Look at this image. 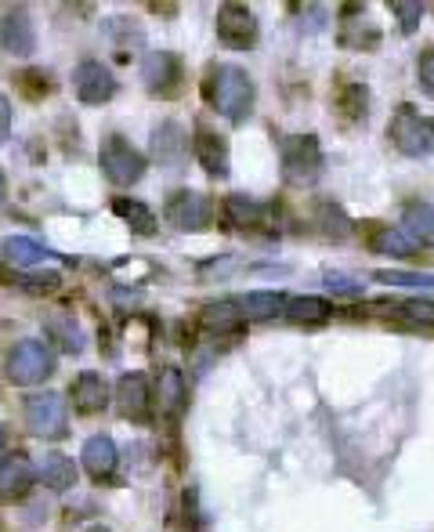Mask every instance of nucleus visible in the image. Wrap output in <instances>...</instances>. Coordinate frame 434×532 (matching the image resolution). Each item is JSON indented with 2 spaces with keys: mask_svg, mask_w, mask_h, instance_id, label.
<instances>
[{
  "mask_svg": "<svg viewBox=\"0 0 434 532\" xmlns=\"http://www.w3.org/2000/svg\"><path fill=\"white\" fill-rule=\"evenodd\" d=\"M203 95H207V102L214 105V109L225 116V120H232V124H243L246 116L254 113L257 87H254V76L246 73L243 66H214L207 73Z\"/></svg>",
  "mask_w": 434,
  "mask_h": 532,
  "instance_id": "1",
  "label": "nucleus"
},
{
  "mask_svg": "<svg viewBox=\"0 0 434 532\" xmlns=\"http://www.w3.org/2000/svg\"><path fill=\"white\" fill-rule=\"evenodd\" d=\"M279 160H283V181L293 189H308L322 174V145L315 134H290L279 145Z\"/></svg>",
  "mask_w": 434,
  "mask_h": 532,
  "instance_id": "2",
  "label": "nucleus"
},
{
  "mask_svg": "<svg viewBox=\"0 0 434 532\" xmlns=\"http://www.w3.org/2000/svg\"><path fill=\"white\" fill-rule=\"evenodd\" d=\"M387 138L395 142V149L402 156L424 160V156L434 152V120L431 116H420L413 105H398V113L387 124Z\"/></svg>",
  "mask_w": 434,
  "mask_h": 532,
  "instance_id": "3",
  "label": "nucleus"
},
{
  "mask_svg": "<svg viewBox=\"0 0 434 532\" xmlns=\"http://www.w3.org/2000/svg\"><path fill=\"white\" fill-rule=\"evenodd\" d=\"M4 373H8V380L11 384H19V388L44 384V380L55 373V352H51L44 341H19L8 352Z\"/></svg>",
  "mask_w": 434,
  "mask_h": 532,
  "instance_id": "4",
  "label": "nucleus"
},
{
  "mask_svg": "<svg viewBox=\"0 0 434 532\" xmlns=\"http://www.w3.org/2000/svg\"><path fill=\"white\" fill-rule=\"evenodd\" d=\"M98 163H102V174L120 189H131L145 178V156L134 149L123 134H109L98 149Z\"/></svg>",
  "mask_w": 434,
  "mask_h": 532,
  "instance_id": "5",
  "label": "nucleus"
},
{
  "mask_svg": "<svg viewBox=\"0 0 434 532\" xmlns=\"http://www.w3.org/2000/svg\"><path fill=\"white\" fill-rule=\"evenodd\" d=\"M26 428L37 438H66L69 409L58 391H40L26 399Z\"/></svg>",
  "mask_w": 434,
  "mask_h": 532,
  "instance_id": "6",
  "label": "nucleus"
},
{
  "mask_svg": "<svg viewBox=\"0 0 434 532\" xmlns=\"http://www.w3.org/2000/svg\"><path fill=\"white\" fill-rule=\"evenodd\" d=\"M163 218L178 232H203L210 225V218H214V203L196 189H178L163 203Z\"/></svg>",
  "mask_w": 434,
  "mask_h": 532,
  "instance_id": "7",
  "label": "nucleus"
},
{
  "mask_svg": "<svg viewBox=\"0 0 434 532\" xmlns=\"http://www.w3.org/2000/svg\"><path fill=\"white\" fill-rule=\"evenodd\" d=\"M142 80L152 95L174 98L181 91V80H185L181 58L174 55V51H149V55L142 58Z\"/></svg>",
  "mask_w": 434,
  "mask_h": 532,
  "instance_id": "8",
  "label": "nucleus"
},
{
  "mask_svg": "<svg viewBox=\"0 0 434 532\" xmlns=\"http://www.w3.org/2000/svg\"><path fill=\"white\" fill-rule=\"evenodd\" d=\"M217 40L232 51H250L257 44V19L243 4H225L217 11Z\"/></svg>",
  "mask_w": 434,
  "mask_h": 532,
  "instance_id": "9",
  "label": "nucleus"
},
{
  "mask_svg": "<svg viewBox=\"0 0 434 532\" xmlns=\"http://www.w3.org/2000/svg\"><path fill=\"white\" fill-rule=\"evenodd\" d=\"M73 91L84 105H105L116 95V76L98 58H84L73 73Z\"/></svg>",
  "mask_w": 434,
  "mask_h": 532,
  "instance_id": "10",
  "label": "nucleus"
},
{
  "mask_svg": "<svg viewBox=\"0 0 434 532\" xmlns=\"http://www.w3.org/2000/svg\"><path fill=\"white\" fill-rule=\"evenodd\" d=\"M33 485H37V467L26 453H8L0 460V500H8V504L26 500Z\"/></svg>",
  "mask_w": 434,
  "mask_h": 532,
  "instance_id": "11",
  "label": "nucleus"
},
{
  "mask_svg": "<svg viewBox=\"0 0 434 532\" xmlns=\"http://www.w3.org/2000/svg\"><path fill=\"white\" fill-rule=\"evenodd\" d=\"M116 409H120V417L134 420V424H145L152 417V395L145 373H123L116 380Z\"/></svg>",
  "mask_w": 434,
  "mask_h": 532,
  "instance_id": "12",
  "label": "nucleus"
},
{
  "mask_svg": "<svg viewBox=\"0 0 434 532\" xmlns=\"http://www.w3.org/2000/svg\"><path fill=\"white\" fill-rule=\"evenodd\" d=\"M0 48L8 51V55H33L37 51V29H33V19H29L26 11H8L4 19H0Z\"/></svg>",
  "mask_w": 434,
  "mask_h": 532,
  "instance_id": "13",
  "label": "nucleus"
},
{
  "mask_svg": "<svg viewBox=\"0 0 434 532\" xmlns=\"http://www.w3.org/2000/svg\"><path fill=\"white\" fill-rule=\"evenodd\" d=\"M152 402H156L160 413H167V417H181V409L189 406V384H185V373H181L178 366H163L160 370Z\"/></svg>",
  "mask_w": 434,
  "mask_h": 532,
  "instance_id": "14",
  "label": "nucleus"
},
{
  "mask_svg": "<svg viewBox=\"0 0 434 532\" xmlns=\"http://www.w3.org/2000/svg\"><path fill=\"white\" fill-rule=\"evenodd\" d=\"M196 160L199 167L210 174V178H228V167H232V152H228V138L225 134H214V131H199L196 142Z\"/></svg>",
  "mask_w": 434,
  "mask_h": 532,
  "instance_id": "15",
  "label": "nucleus"
},
{
  "mask_svg": "<svg viewBox=\"0 0 434 532\" xmlns=\"http://www.w3.org/2000/svg\"><path fill=\"white\" fill-rule=\"evenodd\" d=\"M80 460H84L87 475L95 478V482H105V478H113L116 464H120V453H116V442L109 435H95L84 442Z\"/></svg>",
  "mask_w": 434,
  "mask_h": 532,
  "instance_id": "16",
  "label": "nucleus"
},
{
  "mask_svg": "<svg viewBox=\"0 0 434 532\" xmlns=\"http://www.w3.org/2000/svg\"><path fill=\"white\" fill-rule=\"evenodd\" d=\"M340 44L348 51H373L380 44V29L373 26L362 8H344V26H340Z\"/></svg>",
  "mask_w": 434,
  "mask_h": 532,
  "instance_id": "17",
  "label": "nucleus"
},
{
  "mask_svg": "<svg viewBox=\"0 0 434 532\" xmlns=\"http://www.w3.org/2000/svg\"><path fill=\"white\" fill-rule=\"evenodd\" d=\"M73 406L76 413H102L105 406H109V384H105L102 373H80V377L73 380Z\"/></svg>",
  "mask_w": 434,
  "mask_h": 532,
  "instance_id": "18",
  "label": "nucleus"
},
{
  "mask_svg": "<svg viewBox=\"0 0 434 532\" xmlns=\"http://www.w3.org/2000/svg\"><path fill=\"white\" fill-rule=\"evenodd\" d=\"M369 250L373 254H384V257H398V261H406V257H416V250H420V243H413V239L402 232V228L395 225H373L369 228Z\"/></svg>",
  "mask_w": 434,
  "mask_h": 532,
  "instance_id": "19",
  "label": "nucleus"
},
{
  "mask_svg": "<svg viewBox=\"0 0 434 532\" xmlns=\"http://www.w3.org/2000/svg\"><path fill=\"white\" fill-rule=\"evenodd\" d=\"M37 478H40L44 485H48L51 493H66V489H73V485H76V464H73V456L58 453V449L44 453V460H40V467H37Z\"/></svg>",
  "mask_w": 434,
  "mask_h": 532,
  "instance_id": "20",
  "label": "nucleus"
},
{
  "mask_svg": "<svg viewBox=\"0 0 434 532\" xmlns=\"http://www.w3.org/2000/svg\"><path fill=\"white\" fill-rule=\"evenodd\" d=\"M286 301L290 297L279 294V290H250V294H243L239 301H232L239 308V315L246 319H272V315L286 312Z\"/></svg>",
  "mask_w": 434,
  "mask_h": 532,
  "instance_id": "21",
  "label": "nucleus"
},
{
  "mask_svg": "<svg viewBox=\"0 0 434 532\" xmlns=\"http://www.w3.org/2000/svg\"><path fill=\"white\" fill-rule=\"evenodd\" d=\"M0 254H4V261L15 268H33V265H44L51 257V250L29 236H8L0 243Z\"/></svg>",
  "mask_w": 434,
  "mask_h": 532,
  "instance_id": "22",
  "label": "nucleus"
},
{
  "mask_svg": "<svg viewBox=\"0 0 434 532\" xmlns=\"http://www.w3.org/2000/svg\"><path fill=\"white\" fill-rule=\"evenodd\" d=\"M402 232H406L413 243L420 247H431L434 243V203H406L402 210Z\"/></svg>",
  "mask_w": 434,
  "mask_h": 532,
  "instance_id": "23",
  "label": "nucleus"
},
{
  "mask_svg": "<svg viewBox=\"0 0 434 532\" xmlns=\"http://www.w3.org/2000/svg\"><path fill=\"white\" fill-rule=\"evenodd\" d=\"M185 149H189V134H185V127L174 124V120L156 127V134H152V152H156V160L178 163L181 156H185Z\"/></svg>",
  "mask_w": 434,
  "mask_h": 532,
  "instance_id": "24",
  "label": "nucleus"
},
{
  "mask_svg": "<svg viewBox=\"0 0 434 532\" xmlns=\"http://www.w3.org/2000/svg\"><path fill=\"white\" fill-rule=\"evenodd\" d=\"M330 312V301H322V297H293V301H286V315L301 326H322L330 319Z\"/></svg>",
  "mask_w": 434,
  "mask_h": 532,
  "instance_id": "25",
  "label": "nucleus"
},
{
  "mask_svg": "<svg viewBox=\"0 0 434 532\" xmlns=\"http://www.w3.org/2000/svg\"><path fill=\"white\" fill-rule=\"evenodd\" d=\"M225 214H228V221H232V225H239V228H246V225H265L268 207H265V203H257L254 196H228Z\"/></svg>",
  "mask_w": 434,
  "mask_h": 532,
  "instance_id": "26",
  "label": "nucleus"
},
{
  "mask_svg": "<svg viewBox=\"0 0 434 532\" xmlns=\"http://www.w3.org/2000/svg\"><path fill=\"white\" fill-rule=\"evenodd\" d=\"M203 323H207L210 333H239L243 330V315L232 301H221V304H210L207 312H203Z\"/></svg>",
  "mask_w": 434,
  "mask_h": 532,
  "instance_id": "27",
  "label": "nucleus"
},
{
  "mask_svg": "<svg viewBox=\"0 0 434 532\" xmlns=\"http://www.w3.org/2000/svg\"><path fill=\"white\" fill-rule=\"evenodd\" d=\"M48 333L51 337H55L58 344H62V348H66V352H80V348H84V333H80V326H76V319L69 312H55L48 319Z\"/></svg>",
  "mask_w": 434,
  "mask_h": 532,
  "instance_id": "28",
  "label": "nucleus"
},
{
  "mask_svg": "<svg viewBox=\"0 0 434 532\" xmlns=\"http://www.w3.org/2000/svg\"><path fill=\"white\" fill-rule=\"evenodd\" d=\"M113 210L120 214L123 221H127V225L134 228V232H142V236H152V232H156V218H152V210L145 207V203H138V200H116Z\"/></svg>",
  "mask_w": 434,
  "mask_h": 532,
  "instance_id": "29",
  "label": "nucleus"
},
{
  "mask_svg": "<svg viewBox=\"0 0 434 532\" xmlns=\"http://www.w3.org/2000/svg\"><path fill=\"white\" fill-rule=\"evenodd\" d=\"M373 279L387 286H420V290H434V272H402V268H384L373 272Z\"/></svg>",
  "mask_w": 434,
  "mask_h": 532,
  "instance_id": "30",
  "label": "nucleus"
},
{
  "mask_svg": "<svg viewBox=\"0 0 434 532\" xmlns=\"http://www.w3.org/2000/svg\"><path fill=\"white\" fill-rule=\"evenodd\" d=\"M395 308H398V315L409 319L413 326L434 330V301H402V304H395Z\"/></svg>",
  "mask_w": 434,
  "mask_h": 532,
  "instance_id": "31",
  "label": "nucleus"
},
{
  "mask_svg": "<svg viewBox=\"0 0 434 532\" xmlns=\"http://www.w3.org/2000/svg\"><path fill=\"white\" fill-rule=\"evenodd\" d=\"M319 214H322V232H326V236L344 239V236L351 232V221L344 218V214H340V207H330V203H326V207H322Z\"/></svg>",
  "mask_w": 434,
  "mask_h": 532,
  "instance_id": "32",
  "label": "nucleus"
},
{
  "mask_svg": "<svg viewBox=\"0 0 434 532\" xmlns=\"http://www.w3.org/2000/svg\"><path fill=\"white\" fill-rule=\"evenodd\" d=\"M391 11H395L398 22H402V33H416V26H420V19H424V4H406V0H395V4H391Z\"/></svg>",
  "mask_w": 434,
  "mask_h": 532,
  "instance_id": "33",
  "label": "nucleus"
},
{
  "mask_svg": "<svg viewBox=\"0 0 434 532\" xmlns=\"http://www.w3.org/2000/svg\"><path fill=\"white\" fill-rule=\"evenodd\" d=\"M366 87L362 84H351V87H344V95H340V105H344V113L348 116H355V120H359V116H366Z\"/></svg>",
  "mask_w": 434,
  "mask_h": 532,
  "instance_id": "34",
  "label": "nucleus"
},
{
  "mask_svg": "<svg viewBox=\"0 0 434 532\" xmlns=\"http://www.w3.org/2000/svg\"><path fill=\"white\" fill-rule=\"evenodd\" d=\"M22 290H26V294H55V290H62V276H58V272L26 276V279H22Z\"/></svg>",
  "mask_w": 434,
  "mask_h": 532,
  "instance_id": "35",
  "label": "nucleus"
},
{
  "mask_svg": "<svg viewBox=\"0 0 434 532\" xmlns=\"http://www.w3.org/2000/svg\"><path fill=\"white\" fill-rule=\"evenodd\" d=\"M416 84L427 98H434V48L416 58Z\"/></svg>",
  "mask_w": 434,
  "mask_h": 532,
  "instance_id": "36",
  "label": "nucleus"
},
{
  "mask_svg": "<svg viewBox=\"0 0 434 532\" xmlns=\"http://www.w3.org/2000/svg\"><path fill=\"white\" fill-rule=\"evenodd\" d=\"M22 87H26V95H29V98H44V95H51L48 73H22Z\"/></svg>",
  "mask_w": 434,
  "mask_h": 532,
  "instance_id": "37",
  "label": "nucleus"
},
{
  "mask_svg": "<svg viewBox=\"0 0 434 532\" xmlns=\"http://www.w3.org/2000/svg\"><path fill=\"white\" fill-rule=\"evenodd\" d=\"M326 286H330L333 294H344V297H359L362 294V286H355L351 279H340V276H330V279H326Z\"/></svg>",
  "mask_w": 434,
  "mask_h": 532,
  "instance_id": "38",
  "label": "nucleus"
},
{
  "mask_svg": "<svg viewBox=\"0 0 434 532\" xmlns=\"http://www.w3.org/2000/svg\"><path fill=\"white\" fill-rule=\"evenodd\" d=\"M11 134V102L8 95H0V142Z\"/></svg>",
  "mask_w": 434,
  "mask_h": 532,
  "instance_id": "39",
  "label": "nucleus"
},
{
  "mask_svg": "<svg viewBox=\"0 0 434 532\" xmlns=\"http://www.w3.org/2000/svg\"><path fill=\"white\" fill-rule=\"evenodd\" d=\"M87 532H113V529H105V525H91Z\"/></svg>",
  "mask_w": 434,
  "mask_h": 532,
  "instance_id": "40",
  "label": "nucleus"
},
{
  "mask_svg": "<svg viewBox=\"0 0 434 532\" xmlns=\"http://www.w3.org/2000/svg\"><path fill=\"white\" fill-rule=\"evenodd\" d=\"M0 453H4V431H0Z\"/></svg>",
  "mask_w": 434,
  "mask_h": 532,
  "instance_id": "41",
  "label": "nucleus"
}]
</instances>
